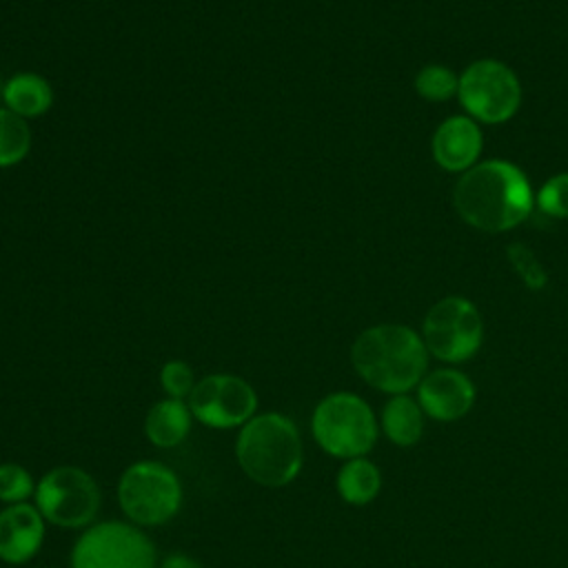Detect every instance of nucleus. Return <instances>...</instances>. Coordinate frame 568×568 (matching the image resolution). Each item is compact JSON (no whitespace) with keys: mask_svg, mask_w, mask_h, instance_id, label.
<instances>
[{"mask_svg":"<svg viewBox=\"0 0 568 568\" xmlns=\"http://www.w3.org/2000/svg\"><path fill=\"white\" fill-rule=\"evenodd\" d=\"M532 186L508 160H484L462 173L453 191L457 215L484 233H504L532 211Z\"/></svg>","mask_w":568,"mask_h":568,"instance_id":"nucleus-1","label":"nucleus"},{"mask_svg":"<svg viewBox=\"0 0 568 568\" xmlns=\"http://www.w3.org/2000/svg\"><path fill=\"white\" fill-rule=\"evenodd\" d=\"M355 373L375 390L402 395L428 373V351L417 331L404 324H375L364 328L351 346Z\"/></svg>","mask_w":568,"mask_h":568,"instance_id":"nucleus-2","label":"nucleus"},{"mask_svg":"<svg viewBox=\"0 0 568 568\" xmlns=\"http://www.w3.org/2000/svg\"><path fill=\"white\" fill-rule=\"evenodd\" d=\"M235 459L251 481L266 488L288 486L304 464L302 435L286 415L257 413L235 437Z\"/></svg>","mask_w":568,"mask_h":568,"instance_id":"nucleus-3","label":"nucleus"},{"mask_svg":"<svg viewBox=\"0 0 568 568\" xmlns=\"http://www.w3.org/2000/svg\"><path fill=\"white\" fill-rule=\"evenodd\" d=\"M311 433L326 455L346 462L353 457H366L375 448L379 419L364 397L337 390L315 404Z\"/></svg>","mask_w":568,"mask_h":568,"instance_id":"nucleus-4","label":"nucleus"},{"mask_svg":"<svg viewBox=\"0 0 568 568\" xmlns=\"http://www.w3.org/2000/svg\"><path fill=\"white\" fill-rule=\"evenodd\" d=\"M118 504L131 524L162 526L171 521L182 506L180 477L160 462H133L120 475Z\"/></svg>","mask_w":568,"mask_h":568,"instance_id":"nucleus-5","label":"nucleus"},{"mask_svg":"<svg viewBox=\"0 0 568 568\" xmlns=\"http://www.w3.org/2000/svg\"><path fill=\"white\" fill-rule=\"evenodd\" d=\"M71 568H158L151 537L131 521H98L84 528L69 557Z\"/></svg>","mask_w":568,"mask_h":568,"instance_id":"nucleus-6","label":"nucleus"},{"mask_svg":"<svg viewBox=\"0 0 568 568\" xmlns=\"http://www.w3.org/2000/svg\"><path fill=\"white\" fill-rule=\"evenodd\" d=\"M419 335L428 355L446 364H462L481 348L484 320L470 300L448 295L428 308Z\"/></svg>","mask_w":568,"mask_h":568,"instance_id":"nucleus-7","label":"nucleus"},{"mask_svg":"<svg viewBox=\"0 0 568 568\" xmlns=\"http://www.w3.org/2000/svg\"><path fill=\"white\" fill-rule=\"evenodd\" d=\"M457 98L475 122L501 124L517 113L521 84L506 62L481 58L462 71Z\"/></svg>","mask_w":568,"mask_h":568,"instance_id":"nucleus-8","label":"nucleus"},{"mask_svg":"<svg viewBox=\"0 0 568 568\" xmlns=\"http://www.w3.org/2000/svg\"><path fill=\"white\" fill-rule=\"evenodd\" d=\"M36 508L60 528H89L100 510L98 481L78 466H55L36 484Z\"/></svg>","mask_w":568,"mask_h":568,"instance_id":"nucleus-9","label":"nucleus"},{"mask_svg":"<svg viewBox=\"0 0 568 568\" xmlns=\"http://www.w3.org/2000/svg\"><path fill=\"white\" fill-rule=\"evenodd\" d=\"M186 404L193 419L215 430L242 428L253 415H257L255 388L240 375L231 373H211L195 382Z\"/></svg>","mask_w":568,"mask_h":568,"instance_id":"nucleus-10","label":"nucleus"},{"mask_svg":"<svg viewBox=\"0 0 568 568\" xmlns=\"http://www.w3.org/2000/svg\"><path fill=\"white\" fill-rule=\"evenodd\" d=\"M475 397L473 379L453 366L435 368L417 384V402L424 415L435 422H457L466 417Z\"/></svg>","mask_w":568,"mask_h":568,"instance_id":"nucleus-11","label":"nucleus"},{"mask_svg":"<svg viewBox=\"0 0 568 568\" xmlns=\"http://www.w3.org/2000/svg\"><path fill=\"white\" fill-rule=\"evenodd\" d=\"M44 544V517L36 504L22 501L0 510V559L11 566L31 561Z\"/></svg>","mask_w":568,"mask_h":568,"instance_id":"nucleus-12","label":"nucleus"},{"mask_svg":"<svg viewBox=\"0 0 568 568\" xmlns=\"http://www.w3.org/2000/svg\"><path fill=\"white\" fill-rule=\"evenodd\" d=\"M484 146L479 124L470 115H453L444 120L430 140L435 162L448 173H464L477 164Z\"/></svg>","mask_w":568,"mask_h":568,"instance_id":"nucleus-13","label":"nucleus"},{"mask_svg":"<svg viewBox=\"0 0 568 568\" xmlns=\"http://www.w3.org/2000/svg\"><path fill=\"white\" fill-rule=\"evenodd\" d=\"M426 415L417 402L408 393L390 395L388 402L382 406L379 415V430L386 439L399 448H413L424 437Z\"/></svg>","mask_w":568,"mask_h":568,"instance_id":"nucleus-14","label":"nucleus"},{"mask_svg":"<svg viewBox=\"0 0 568 568\" xmlns=\"http://www.w3.org/2000/svg\"><path fill=\"white\" fill-rule=\"evenodd\" d=\"M2 106L13 111L16 115L24 120H33L44 115L53 104V87L49 80L33 71H20L13 73L2 84L0 93Z\"/></svg>","mask_w":568,"mask_h":568,"instance_id":"nucleus-15","label":"nucleus"},{"mask_svg":"<svg viewBox=\"0 0 568 568\" xmlns=\"http://www.w3.org/2000/svg\"><path fill=\"white\" fill-rule=\"evenodd\" d=\"M193 424V413L184 399L164 397L155 402L144 417V435L158 448L180 446Z\"/></svg>","mask_w":568,"mask_h":568,"instance_id":"nucleus-16","label":"nucleus"},{"mask_svg":"<svg viewBox=\"0 0 568 568\" xmlns=\"http://www.w3.org/2000/svg\"><path fill=\"white\" fill-rule=\"evenodd\" d=\"M335 488L342 501L351 506H366L375 501L382 490V470L368 457L346 459L337 470Z\"/></svg>","mask_w":568,"mask_h":568,"instance_id":"nucleus-17","label":"nucleus"},{"mask_svg":"<svg viewBox=\"0 0 568 568\" xmlns=\"http://www.w3.org/2000/svg\"><path fill=\"white\" fill-rule=\"evenodd\" d=\"M31 151L29 120L0 106V169L20 164Z\"/></svg>","mask_w":568,"mask_h":568,"instance_id":"nucleus-18","label":"nucleus"},{"mask_svg":"<svg viewBox=\"0 0 568 568\" xmlns=\"http://www.w3.org/2000/svg\"><path fill=\"white\" fill-rule=\"evenodd\" d=\"M459 75L442 64H426L415 75V91L428 102H446L457 95Z\"/></svg>","mask_w":568,"mask_h":568,"instance_id":"nucleus-19","label":"nucleus"},{"mask_svg":"<svg viewBox=\"0 0 568 568\" xmlns=\"http://www.w3.org/2000/svg\"><path fill=\"white\" fill-rule=\"evenodd\" d=\"M36 493V484L31 473L16 464V462H2L0 464V501L7 506L22 504Z\"/></svg>","mask_w":568,"mask_h":568,"instance_id":"nucleus-20","label":"nucleus"},{"mask_svg":"<svg viewBox=\"0 0 568 568\" xmlns=\"http://www.w3.org/2000/svg\"><path fill=\"white\" fill-rule=\"evenodd\" d=\"M160 386L166 393V397L173 399H189L193 386H195V375L193 368L182 362V359H169L160 368Z\"/></svg>","mask_w":568,"mask_h":568,"instance_id":"nucleus-21","label":"nucleus"},{"mask_svg":"<svg viewBox=\"0 0 568 568\" xmlns=\"http://www.w3.org/2000/svg\"><path fill=\"white\" fill-rule=\"evenodd\" d=\"M537 206L552 217H568V173H557L535 195Z\"/></svg>","mask_w":568,"mask_h":568,"instance_id":"nucleus-22","label":"nucleus"},{"mask_svg":"<svg viewBox=\"0 0 568 568\" xmlns=\"http://www.w3.org/2000/svg\"><path fill=\"white\" fill-rule=\"evenodd\" d=\"M508 253H510V262H513L515 271L526 280L528 286L539 288V286L546 284V275H544L541 266L537 264L535 255H532L526 246H519V244H517V246H510Z\"/></svg>","mask_w":568,"mask_h":568,"instance_id":"nucleus-23","label":"nucleus"},{"mask_svg":"<svg viewBox=\"0 0 568 568\" xmlns=\"http://www.w3.org/2000/svg\"><path fill=\"white\" fill-rule=\"evenodd\" d=\"M160 568H204L200 561H195L193 557L189 555H182V552H175V555H169Z\"/></svg>","mask_w":568,"mask_h":568,"instance_id":"nucleus-24","label":"nucleus"},{"mask_svg":"<svg viewBox=\"0 0 568 568\" xmlns=\"http://www.w3.org/2000/svg\"><path fill=\"white\" fill-rule=\"evenodd\" d=\"M2 84H4V82H2V78H0V93H2Z\"/></svg>","mask_w":568,"mask_h":568,"instance_id":"nucleus-25","label":"nucleus"}]
</instances>
